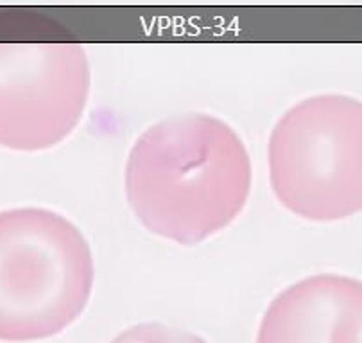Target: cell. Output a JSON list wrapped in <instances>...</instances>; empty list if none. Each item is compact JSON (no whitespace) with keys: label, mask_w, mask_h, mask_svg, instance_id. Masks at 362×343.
Wrapping results in <instances>:
<instances>
[{"label":"cell","mask_w":362,"mask_h":343,"mask_svg":"<svg viewBox=\"0 0 362 343\" xmlns=\"http://www.w3.org/2000/svg\"><path fill=\"white\" fill-rule=\"evenodd\" d=\"M269 178L291 213L314 221L362 210V103L314 96L287 110L269 139Z\"/></svg>","instance_id":"277c9868"},{"label":"cell","mask_w":362,"mask_h":343,"mask_svg":"<svg viewBox=\"0 0 362 343\" xmlns=\"http://www.w3.org/2000/svg\"><path fill=\"white\" fill-rule=\"evenodd\" d=\"M88 94V58L76 36L43 15H0V146H56L79 124Z\"/></svg>","instance_id":"3957f363"},{"label":"cell","mask_w":362,"mask_h":343,"mask_svg":"<svg viewBox=\"0 0 362 343\" xmlns=\"http://www.w3.org/2000/svg\"><path fill=\"white\" fill-rule=\"evenodd\" d=\"M92 288V250L72 221L36 207L0 213V342L59 334Z\"/></svg>","instance_id":"7a4b0ae2"},{"label":"cell","mask_w":362,"mask_h":343,"mask_svg":"<svg viewBox=\"0 0 362 343\" xmlns=\"http://www.w3.org/2000/svg\"><path fill=\"white\" fill-rule=\"evenodd\" d=\"M251 191V160L235 130L206 113L147 128L126 164V196L149 232L196 244L239 216Z\"/></svg>","instance_id":"6da1fadb"},{"label":"cell","mask_w":362,"mask_h":343,"mask_svg":"<svg viewBox=\"0 0 362 343\" xmlns=\"http://www.w3.org/2000/svg\"><path fill=\"white\" fill-rule=\"evenodd\" d=\"M257 343H362V281L320 274L289 286L264 313Z\"/></svg>","instance_id":"5b68a950"},{"label":"cell","mask_w":362,"mask_h":343,"mask_svg":"<svg viewBox=\"0 0 362 343\" xmlns=\"http://www.w3.org/2000/svg\"><path fill=\"white\" fill-rule=\"evenodd\" d=\"M110 343H206L194 332L163 324H139L126 329Z\"/></svg>","instance_id":"8992f818"}]
</instances>
